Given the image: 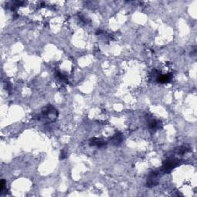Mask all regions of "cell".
<instances>
[{"mask_svg":"<svg viewBox=\"0 0 197 197\" xmlns=\"http://www.w3.org/2000/svg\"><path fill=\"white\" fill-rule=\"evenodd\" d=\"M158 176H159V173L157 171H153V172L151 173L147 179L146 186H149V187L157 186L158 183H159Z\"/></svg>","mask_w":197,"mask_h":197,"instance_id":"3957f363","label":"cell"},{"mask_svg":"<svg viewBox=\"0 0 197 197\" xmlns=\"http://www.w3.org/2000/svg\"><path fill=\"white\" fill-rule=\"evenodd\" d=\"M179 164V159L174 156H170L164 161L162 164V171L164 173H169Z\"/></svg>","mask_w":197,"mask_h":197,"instance_id":"7a4b0ae2","label":"cell"},{"mask_svg":"<svg viewBox=\"0 0 197 197\" xmlns=\"http://www.w3.org/2000/svg\"><path fill=\"white\" fill-rule=\"evenodd\" d=\"M106 142L104 140H101V139L98 138H93L91 139L89 141V145L90 146H95L96 148H102L106 146Z\"/></svg>","mask_w":197,"mask_h":197,"instance_id":"5b68a950","label":"cell"},{"mask_svg":"<svg viewBox=\"0 0 197 197\" xmlns=\"http://www.w3.org/2000/svg\"><path fill=\"white\" fill-rule=\"evenodd\" d=\"M66 152H64V151H62V152H61V155H60V159H66V157H67V155H66Z\"/></svg>","mask_w":197,"mask_h":197,"instance_id":"30bf717a","label":"cell"},{"mask_svg":"<svg viewBox=\"0 0 197 197\" xmlns=\"http://www.w3.org/2000/svg\"><path fill=\"white\" fill-rule=\"evenodd\" d=\"M161 123L159 120H156L155 119H152L149 121V130H152V131L155 132L158 129L160 128Z\"/></svg>","mask_w":197,"mask_h":197,"instance_id":"8992f818","label":"cell"},{"mask_svg":"<svg viewBox=\"0 0 197 197\" xmlns=\"http://www.w3.org/2000/svg\"><path fill=\"white\" fill-rule=\"evenodd\" d=\"M123 142V136L120 133H116L112 137L111 142L115 146H119Z\"/></svg>","mask_w":197,"mask_h":197,"instance_id":"52a82bcc","label":"cell"},{"mask_svg":"<svg viewBox=\"0 0 197 197\" xmlns=\"http://www.w3.org/2000/svg\"><path fill=\"white\" fill-rule=\"evenodd\" d=\"M55 76L56 77V79H59V81H61V82L64 83H69V80H68V78L66 77V76H65L64 74H62V72H59V71H57V72H56L55 73Z\"/></svg>","mask_w":197,"mask_h":197,"instance_id":"ba28073f","label":"cell"},{"mask_svg":"<svg viewBox=\"0 0 197 197\" xmlns=\"http://www.w3.org/2000/svg\"><path fill=\"white\" fill-rule=\"evenodd\" d=\"M59 113L57 109L52 105H48L45 108L42 109L41 113L37 115V119L41 121H46L48 123H52L56 120Z\"/></svg>","mask_w":197,"mask_h":197,"instance_id":"6da1fadb","label":"cell"},{"mask_svg":"<svg viewBox=\"0 0 197 197\" xmlns=\"http://www.w3.org/2000/svg\"><path fill=\"white\" fill-rule=\"evenodd\" d=\"M6 184V181H5L4 179H2L1 183H0V191H1V193H3V189H4Z\"/></svg>","mask_w":197,"mask_h":197,"instance_id":"9c48e42d","label":"cell"},{"mask_svg":"<svg viewBox=\"0 0 197 197\" xmlns=\"http://www.w3.org/2000/svg\"><path fill=\"white\" fill-rule=\"evenodd\" d=\"M173 75L171 73L166 74V75H161V72H158L157 76H156V82L159 83H162V84H165V83H168L172 80Z\"/></svg>","mask_w":197,"mask_h":197,"instance_id":"277c9868","label":"cell"}]
</instances>
